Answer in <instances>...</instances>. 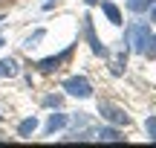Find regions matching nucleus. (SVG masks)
Instances as JSON below:
<instances>
[{"mask_svg": "<svg viewBox=\"0 0 156 148\" xmlns=\"http://www.w3.org/2000/svg\"><path fill=\"white\" fill-rule=\"evenodd\" d=\"M98 113L104 116V119L116 122V125H130V116L124 113L122 108H116V105H110V102H98Z\"/></svg>", "mask_w": 156, "mask_h": 148, "instance_id": "f257e3e1", "label": "nucleus"}, {"mask_svg": "<svg viewBox=\"0 0 156 148\" xmlns=\"http://www.w3.org/2000/svg\"><path fill=\"white\" fill-rule=\"evenodd\" d=\"M64 90H67L69 96H78V99L93 96V87H90L87 79H67V81H64Z\"/></svg>", "mask_w": 156, "mask_h": 148, "instance_id": "f03ea898", "label": "nucleus"}, {"mask_svg": "<svg viewBox=\"0 0 156 148\" xmlns=\"http://www.w3.org/2000/svg\"><path fill=\"white\" fill-rule=\"evenodd\" d=\"M84 32H87L90 44H93V52L104 55V46H101V44H98V38H95V32H93V20H90V17H84Z\"/></svg>", "mask_w": 156, "mask_h": 148, "instance_id": "7ed1b4c3", "label": "nucleus"}, {"mask_svg": "<svg viewBox=\"0 0 156 148\" xmlns=\"http://www.w3.org/2000/svg\"><path fill=\"white\" fill-rule=\"evenodd\" d=\"M67 58H69V50H64L61 55H55V58H46V61H41L38 67L44 70V73H52V70H55V67H58L61 61H67Z\"/></svg>", "mask_w": 156, "mask_h": 148, "instance_id": "20e7f679", "label": "nucleus"}, {"mask_svg": "<svg viewBox=\"0 0 156 148\" xmlns=\"http://www.w3.org/2000/svg\"><path fill=\"white\" fill-rule=\"evenodd\" d=\"M98 139H101V142H122L124 137H122V134L116 131V128H104V131L98 134Z\"/></svg>", "mask_w": 156, "mask_h": 148, "instance_id": "39448f33", "label": "nucleus"}, {"mask_svg": "<svg viewBox=\"0 0 156 148\" xmlns=\"http://www.w3.org/2000/svg\"><path fill=\"white\" fill-rule=\"evenodd\" d=\"M101 9H104V15L110 17V23H116V26L122 23V12H119V9H116L113 3H101Z\"/></svg>", "mask_w": 156, "mask_h": 148, "instance_id": "423d86ee", "label": "nucleus"}, {"mask_svg": "<svg viewBox=\"0 0 156 148\" xmlns=\"http://www.w3.org/2000/svg\"><path fill=\"white\" fill-rule=\"evenodd\" d=\"M142 52H145L147 58H156V38H153V35H147V38H145V44H142Z\"/></svg>", "mask_w": 156, "mask_h": 148, "instance_id": "0eeeda50", "label": "nucleus"}, {"mask_svg": "<svg viewBox=\"0 0 156 148\" xmlns=\"http://www.w3.org/2000/svg\"><path fill=\"white\" fill-rule=\"evenodd\" d=\"M64 125H67V116H64V113H52V119H49V125H46V131H55V128H64Z\"/></svg>", "mask_w": 156, "mask_h": 148, "instance_id": "6e6552de", "label": "nucleus"}, {"mask_svg": "<svg viewBox=\"0 0 156 148\" xmlns=\"http://www.w3.org/2000/svg\"><path fill=\"white\" fill-rule=\"evenodd\" d=\"M35 128H38V119H35V116H32V119H23L20 122V137H29Z\"/></svg>", "mask_w": 156, "mask_h": 148, "instance_id": "1a4fd4ad", "label": "nucleus"}, {"mask_svg": "<svg viewBox=\"0 0 156 148\" xmlns=\"http://www.w3.org/2000/svg\"><path fill=\"white\" fill-rule=\"evenodd\" d=\"M151 3H153V0H127V9L130 12H145Z\"/></svg>", "mask_w": 156, "mask_h": 148, "instance_id": "9d476101", "label": "nucleus"}, {"mask_svg": "<svg viewBox=\"0 0 156 148\" xmlns=\"http://www.w3.org/2000/svg\"><path fill=\"white\" fill-rule=\"evenodd\" d=\"M15 73H17V64L12 58L9 61H0V76H15Z\"/></svg>", "mask_w": 156, "mask_h": 148, "instance_id": "9b49d317", "label": "nucleus"}, {"mask_svg": "<svg viewBox=\"0 0 156 148\" xmlns=\"http://www.w3.org/2000/svg\"><path fill=\"white\" fill-rule=\"evenodd\" d=\"M122 64H124V52H119V55L113 58V73H116V76L122 73Z\"/></svg>", "mask_w": 156, "mask_h": 148, "instance_id": "f8f14e48", "label": "nucleus"}, {"mask_svg": "<svg viewBox=\"0 0 156 148\" xmlns=\"http://www.w3.org/2000/svg\"><path fill=\"white\" fill-rule=\"evenodd\" d=\"M147 131H151V137L156 139V119H147Z\"/></svg>", "mask_w": 156, "mask_h": 148, "instance_id": "ddd939ff", "label": "nucleus"}, {"mask_svg": "<svg viewBox=\"0 0 156 148\" xmlns=\"http://www.w3.org/2000/svg\"><path fill=\"white\" fill-rule=\"evenodd\" d=\"M151 20L156 23V3H151Z\"/></svg>", "mask_w": 156, "mask_h": 148, "instance_id": "4468645a", "label": "nucleus"}, {"mask_svg": "<svg viewBox=\"0 0 156 148\" xmlns=\"http://www.w3.org/2000/svg\"><path fill=\"white\" fill-rule=\"evenodd\" d=\"M87 3H90V6H93V3H98V0H87Z\"/></svg>", "mask_w": 156, "mask_h": 148, "instance_id": "2eb2a0df", "label": "nucleus"}, {"mask_svg": "<svg viewBox=\"0 0 156 148\" xmlns=\"http://www.w3.org/2000/svg\"><path fill=\"white\" fill-rule=\"evenodd\" d=\"M0 46H3V38H0Z\"/></svg>", "mask_w": 156, "mask_h": 148, "instance_id": "dca6fc26", "label": "nucleus"}, {"mask_svg": "<svg viewBox=\"0 0 156 148\" xmlns=\"http://www.w3.org/2000/svg\"><path fill=\"white\" fill-rule=\"evenodd\" d=\"M49 3H52V0H49ZM49 3H46V6H49Z\"/></svg>", "mask_w": 156, "mask_h": 148, "instance_id": "f3484780", "label": "nucleus"}]
</instances>
